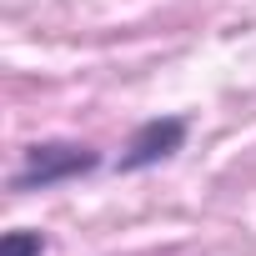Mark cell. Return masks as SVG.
I'll use <instances>...</instances> for the list:
<instances>
[{
	"label": "cell",
	"instance_id": "1",
	"mask_svg": "<svg viewBox=\"0 0 256 256\" xmlns=\"http://www.w3.org/2000/svg\"><path fill=\"white\" fill-rule=\"evenodd\" d=\"M100 166V151L80 146V141H36L26 146L16 176H10V191H50L60 181H76V176H90Z\"/></svg>",
	"mask_w": 256,
	"mask_h": 256
},
{
	"label": "cell",
	"instance_id": "2",
	"mask_svg": "<svg viewBox=\"0 0 256 256\" xmlns=\"http://www.w3.org/2000/svg\"><path fill=\"white\" fill-rule=\"evenodd\" d=\"M181 141H186V120H181V116H156V120L136 126V136L126 141L116 171H146V166H161L166 156L181 151Z\"/></svg>",
	"mask_w": 256,
	"mask_h": 256
},
{
	"label": "cell",
	"instance_id": "3",
	"mask_svg": "<svg viewBox=\"0 0 256 256\" xmlns=\"http://www.w3.org/2000/svg\"><path fill=\"white\" fill-rule=\"evenodd\" d=\"M40 251H46L40 231H6L0 236V256H40Z\"/></svg>",
	"mask_w": 256,
	"mask_h": 256
}]
</instances>
